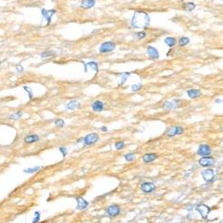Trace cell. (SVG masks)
Segmentation results:
<instances>
[{
	"label": "cell",
	"mask_w": 223,
	"mask_h": 223,
	"mask_svg": "<svg viewBox=\"0 0 223 223\" xmlns=\"http://www.w3.org/2000/svg\"><path fill=\"white\" fill-rule=\"evenodd\" d=\"M211 153H212V148L208 145H201L197 150V154L199 155H202V156L209 155H211Z\"/></svg>",
	"instance_id": "cell-9"
},
{
	"label": "cell",
	"mask_w": 223,
	"mask_h": 223,
	"mask_svg": "<svg viewBox=\"0 0 223 223\" xmlns=\"http://www.w3.org/2000/svg\"><path fill=\"white\" fill-rule=\"evenodd\" d=\"M164 42L166 43V45H167L168 46L171 47V46H175V44H176V40H175L174 38L169 37V38H166V39L164 40Z\"/></svg>",
	"instance_id": "cell-22"
},
{
	"label": "cell",
	"mask_w": 223,
	"mask_h": 223,
	"mask_svg": "<svg viewBox=\"0 0 223 223\" xmlns=\"http://www.w3.org/2000/svg\"><path fill=\"white\" fill-rule=\"evenodd\" d=\"M141 191L144 193H151L155 189V184L152 182H145L141 185Z\"/></svg>",
	"instance_id": "cell-11"
},
{
	"label": "cell",
	"mask_w": 223,
	"mask_h": 223,
	"mask_svg": "<svg viewBox=\"0 0 223 223\" xmlns=\"http://www.w3.org/2000/svg\"><path fill=\"white\" fill-rule=\"evenodd\" d=\"M96 0H82L81 1V7L84 9L91 8L95 5Z\"/></svg>",
	"instance_id": "cell-18"
},
{
	"label": "cell",
	"mask_w": 223,
	"mask_h": 223,
	"mask_svg": "<svg viewBox=\"0 0 223 223\" xmlns=\"http://www.w3.org/2000/svg\"><path fill=\"white\" fill-rule=\"evenodd\" d=\"M180 100H178V99H174V100H172V101H167L165 102V104H164V109L165 110H168V111H171V110H173V109H176V108H178L179 106H180Z\"/></svg>",
	"instance_id": "cell-8"
},
{
	"label": "cell",
	"mask_w": 223,
	"mask_h": 223,
	"mask_svg": "<svg viewBox=\"0 0 223 223\" xmlns=\"http://www.w3.org/2000/svg\"><path fill=\"white\" fill-rule=\"evenodd\" d=\"M198 162L203 167H210L215 163V160L212 157H202Z\"/></svg>",
	"instance_id": "cell-10"
},
{
	"label": "cell",
	"mask_w": 223,
	"mask_h": 223,
	"mask_svg": "<svg viewBox=\"0 0 223 223\" xmlns=\"http://www.w3.org/2000/svg\"><path fill=\"white\" fill-rule=\"evenodd\" d=\"M99 139V137L97 133H90L88 134L85 138H84V144L86 145H94L95 143H97Z\"/></svg>",
	"instance_id": "cell-4"
},
{
	"label": "cell",
	"mask_w": 223,
	"mask_h": 223,
	"mask_svg": "<svg viewBox=\"0 0 223 223\" xmlns=\"http://www.w3.org/2000/svg\"><path fill=\"white\" fill-rule=\"evenodd\" d=\"M115 49V44L113 42H104L99 47V52L102 54L104 53H110Z\"/></svg>",
	"instance_id": "cell-3"
},
{
	"label": "cell",
	"mask_w": 223,
	"mask_h": 223,
	"mask_svg": "<svg viewBox=\"0 0 223 223\" xmlns=\"http://www.w3.org/2000/svg\"><path fill=\"white\" fill-rule=\"evenodd\" d=\"M147 55H148L151 58H153V59H157V58H159V52H158V50H157L155 47H154V46H148V47H147Z\"/></svg>",
	"instance_id": "cell-15"
},
{
	"label": "cell",
	"mask_w": 223,
	"mask_h": 223,
	"mask_svg": "<svg viewBox=\"0 0 223 223\" xmlns=\"http://www.w3.org/2000/svg\"><path fill=\"white\" fill-rule=\"evenodd\" d=\"M183 9L185 11H188V12H191L193 11L195 8H196V5L194 3H191V2H188V3H185L182 5Z\"/></svg>",
	"instance_id": "cell-21"
},
{
	"label": "cell",
	"mask_w": 223,
	"mask_h": 223,
	"mask_svg": "<svg viewBox=\"0 0 223 223\" xmlns=\"http://www.w3.org/2000/svg\"><path fill=\"white\" fill-rule=\"evenodd\" d=\"M149 21H150V17L146 13L142 11H138L134 14L132 17L131 26L137 29H144L149 25Z\"/></svg>",
	"instance_id": "cell-1"
},
{
	"label": "cell",
	"mask_w": 223,
	"mask_h": 223,
	"mask_svg": "<svg viewBox=\"0 0 223 223\" xmlns=\"http://www.w3.org/2000/svg\"><path fill=\"white\" fill-rule=\"evenodd\" d=\"M40 139V137L38 135H29V136H26L24 138V143L26 144H32V143L37 142L39 141Z\"/></svg>",
	"instance_id": "cell-17"
},
{
	"label": "cell",
	"mask_w": 223,
	"mask_h": 223,
	"mask_svg": "<svg viewBox=\"0 0 223 223\" xmlns=\"http://www.w3.org/2000/svg\"><path fill=\"white\" fill-rule=\"evenodd\" d=\"M145 36H146V33H145V32H144V31L136 33V38H137V39H139V40H140V39H144Z\"/></svg>",
	"instance_id": "cell-33"
},
{
	"label": "cell",
	"mask_w": 223,
	"mask_h": 223,
	"mask_svg": "<svg viewBox=\"0 0 223 223\" xmlns=\"http://www.w3.org/2000/svg\"><path fill=\"white\" fill-rule=\"evenodd\" d=\"M158 158L157 155L154 154V153H150V154H145L142 157L143 162H145V163H149V162H154L155 161L156 159Z\"/></svg>",
	"instance_id": "cell-14"
},
{
	"label": "cell",
	"mask_w": 223,
	"mask_h": 223,
	"mask_svg": "<svg viewBox=\"0 0 223 223\" xmlns=\"http://www.w3.org/2000/svg\"><path fill=\"white\" fill-rule=\"evenodd\" d=\"M41 169L40 166H35V167H32V168H29V169H26L24 170L23 171L25 173H34V172H37L39 171Z\"/></svg>",
	"instance_id": "cell-23"
},
{
	"label": "cell",
	"mask_w": 223,
	"mask_h": 223,
	"mask_svg": "<svg viewBox=\"0 0 223 223\" xmlns=\"http://www.w3.org/2000/svg\"><path fill=\"white\" fill-rule=\"evenodd\" d=\"M101 130L102 131H107V128L104 126V127H102L101 128Z\"/></svg>",
	"instance_id": "cell-36"
},
{
	"label": "cell",
	"mask_w": 223,
	"mask_h": 223,
	"mask_svg": "<svg viewBox=\"0 0 223 223\" xmlns=\"http://www.w3.org/2000/svg\"><path fill=\"white\" fill-rule=\"evenodd\" d=\"M189 39L188 38H186V37H183L181 38L180 41H179V43H180V46H186L188 43H189Z\"/></svg>",
	"instance_id": "cell-26"
},
{
	"label": "cell",
	"mask_w": 223,
	"mask_h": 223,
	"mask_svg": "<svg viewBox=\"0 0 223 223\" xmlns=\"http://www.w3.org/2000/svg\"><path fill=\"white\" fill-rule=\"evenodd\" d=\"M23 88H24L26 91H28V94H29V96H30V98H31V97H32V94H31V89H30V88H29V87H23Z\"/></svg>",
	"instance_id": "cell-35"
},
{
	"label": "cell",
	"mask_w": 223,
	"mask_h": 223,
	"mask_svg": "<svg viewBox=\"0 0 223 223\" xmlns=\"http://www.w3.org/2000/svg\"><path fill=\"white\" fill-rule=\"evenodd\" d=\"M80 107V103L76 100H72L70 101L67 104H66V109L67 110H71V111H73L77 108Z\"/></svg>",
	"instance_id": "cell-20"
},
{
	"label": "cell",
	"mask_w": 223,
	"mask_h": 223,
	"mask_svg": "<svg viewBox=\"0 0 223 223\" xmlns=\"http://www.w3.org/2000/svg\"><path fill=\"white\" fill-rule=\"evenodd\" d=\"M92 110L94 112H97V113L102 112L104 110V104H103V102L99 101V100L94 102L92 104Z\"/></svg>",
	"instance_id": "cell-16"
},
{
	"label": "cell",
	"mask_w": 223,
	"mask_h": 223,
	"mask_svg": "<svg viewBox=\"0 0 223 223\" xmlns=\"http://www.w3.org/2000/svg\"><path fill=\"white\" fill-rule=\"evenodd\" d=\"M0 63H1V62H0Z\"/></svg>",
	"instance_id": "cell-37"
},
{
	"label": "cell",
	"mask_w": 223,
	"mask_h": 223,
	"mask_svg": "<svg viewBox=\"0 0 223 223\" xmlns=\"http://www.w3.org/2000/svg\"><path fill=\"white\" fill-rule=\"evenodd\" d=\"M184 132V129L180 126H174V127H170L169 129H167V130L165 131V135L168 138H173L175 136L178 135H181Z\"/></svg>",
	"instance_id": "cell-2"
},
{
	"label": "cell",
	"mask_w": 223,
	"mask_h": 223,
	"mask_svg": "<svg viewBox=\"0 0 223 223\" xmlns=\"http://www.w3.org/2000/svg\"><path fill=\"white\" fill-rule=\"evenodd\" d=\"M124 157H125V160H126L127 162H132V161H134V159H135V155L132 154V153H129V154L125 155Z\"/></svg>",
	"instance_id": "cell-25"
},
{
	"label": "cell",
	"mask_w": 223,
	"mask_h": 223,
	"mask_svg": "<svg viewBox=\"0 0 223 223\" xmlns=\"http://www.w3.org/2000/svg\"><path fill=\"white\" fill-rule=\"evenodd\" d=\"M120 212H121V208L117 204L110 205L106 210V213L111 217H116L120 214Z\"/></svg>",
	"instance_id": "cell-6"
},
{
	"label": "cell",
	"mask_w": 223,
	"mask_h": 223,
	"mask_svg": "<svg viewBox=\"0 0 223 223\" xmlns=\"http://www.w3.org/2000/svg\"><path fill=\"white\" fill-rule=\"evenodd\" d=\"M42 15L44 18H46L47 21V25H49L51 23V20H52V17L53 15L56 14V11L55 10H46V9H42Z\"/></svg>",
	"instance_id": "cell-12"
},
{
	"label": "cell",
	"mask_w": 223,
	"mask_h": 223,
	"mask_svg": "<svg viewBox=\"0 0 223 223\" xmlns=\"http://www.w3.org/2000/svg\"><path fill=\"white\" fill-rule=\"evenodd\" d=\"M59 150H60V152L62 154V156H63V157H65V156L67 155L68 150H67V148H66V147H60V148H59Z\"/></svg>",
	"instance_id": "cell-34"
},
{
	"label": "cell",
	"mask_w": 223,
	"mask_h": 223,
	"mask_svg": "<svg viewBox=\"0 0 223 223\" xmlns=\"http://www.w3.org/2000/svg\"><path fill=\"white\" fill-rule=\"evenodd\" d=\"M141 88H142V85L141 84H134V85L131 86V89L133 91H139Z\"/></svg>",
	"instance_id": "cell-30"
},
{
	"label": "cell",
	"mask_w": 223,
	"mask_h": 223,
	"mask_svg": "<svg viewBox=\"0 0 223 223\" xmlns=\"http://www.w3.org/2000/svg\"><path fill=\"white\" fill-rule=\"evenodd\" d=\"M196 211L200 213V215H201V217L203 218V219H207V217H208V214L210 213V212H211V208L208 206V205H206V204H199V205H197V207L196 208Z\"/></svg>",
	"instance_id": "cell-5"
},
{
	"label": "cell",
	"mask_w": 223,
	"mask_h": 223,
	"mask_svg": "<svg viewBox=\"0 0 223 223\" xmlns=\"http://www.w3.org/2000/svg\"><path fill=\"white\" fill-rule=\"evenodd\" d=\"M21 116H22V113H21V112H17V113H14L11 114V115H10V119L18 120V119H20Z\"/></svg>",
	"instance_id": "cell-27"
},
{
	"label": "cell",
	"mask_w": 223,
	"mask_h": 223,
	"mask_svg": "<svg viewBox=\"0 0 223 223\" xmlns=\"http://www.w3.org/2000/svg\"><path fill=\"white\" fill-rule=\"evenodd\" d=\"M76 201H77V209L78 210H84V209H86L88 206V203L82 197V196H77L76 197Z\"/></svg>",
	"instance_id": "cell-13"
},
{
	"label": "cell",
	"mask_w": 223,
	"mask_h": 223,
	"mask_svg": "<svg viewBox=\"0 0 223 223\" xmlns=\"http://www.w3.org/2000/svg\"><path fill=\"white\" fill-rule=\"evenodd\" d=\"M202 177L203 179L206 181V182H211L214 180L215 178V174H214V170L212 169H207L205 170L202 171Z\"/></svg>",
	"instance_id": "cell-7"
},
{
	"label": "cell",
	"mask_w": 223,
	"mask_h": 223,
	"mask_svg": "<svg viewBox=\"0 0 223 223\" xmlns=\"http://www.w3.org/2000/svg\"><path fill=\"white\" fill-rule=\"evenodd\" d=\"M88 66H89V67L95 69L97 72L98 71V65H97V63L96 62H88V63H86V64H85V72H87V67H88Z\"/></svg>",
	"instance_id": "cell-24"
},
{
	"label": "cell",
	"mask_w": 223,
	"mask_h": 223,
	"mask_svg": "<svg viewBox=\"0 0 223 223\" xmlns=\"http://www.w3.org/2000/svg\"><path fill=\"white\" fill-rule=\"evenodd\" d=\"M124 146H125V144L122 142V141H119V142L115 143V148L118 149V150H121Z\"/></svg>",
	"instance_id": "cell-31"
},
{
	"label": "cell",
	"mask_w": 223,
	"mask_h": 223,
	"mask_svg": "<svg viewBox=\"0 0 223 223\" xmlns=\"http://www.w3.org/2000/svg\"><path fill=\"white\" fill-rule=\"evenodd\" d=\"M40 221V212H36L34 213V218H33L32 223H39Z\"/></svg>",
	"instance_id": "cell-28"
},
{
	"label": "cell",
	"mask_w": 223,
	"mask_h": 223,
	"mask_svg": "<svg viewBox=\"0 0 223 223\" xmlns=\"http://www.w3.org/2000/svg\"><path fill=\"white\" fill-rule=\"evenodd\" d=\"M55 124H56V126H57V127H63L64 126V124H65V122L63 120H62V119H58V120H56V122H55Z\"/></svg>",
	"instance_id": "cell-32"
},
{
	"label": "cell",
	"mask_w": 223,
	"mask_h": 223,
	"mask_svg": "<svg viewBox=\"0 0 223 223\" xmlns=\"http://www.w3.org/2000/svg\"><path fill=\"white\" fill-rule=\"evenodd\" d=\"M186 93H187V96L190 98H196V97L202 96L201 91L200 90H197V89H189V90H187Z\"/></svg>",
	"instance_id": "cell-19"
},
{
	"label": "cell",
	"mask_w": 223,
	"mask_h": 223,
	"mask_svg": "<svg viewBox=\"0 0 223 223\" xmlns=\"http://www.w3.org/2000/svg\"><path fill=\"white\" fill-rule=\"evenodd\" d=\"M122 81L120 82V85L123 84V83H124L125 81L128 80V78H129V76L130 75V73H129V72H128V73L126 72V73H122Z\"/></svg>",
	"instance_id": "cell-29"
}]
</instances>
